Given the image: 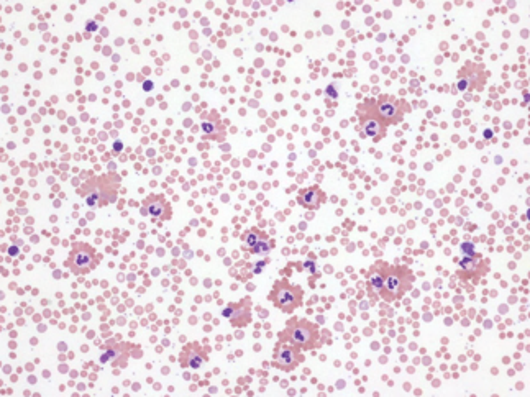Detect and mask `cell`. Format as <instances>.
<instances>
[{"label":"cell","instance_id":"18","mask_svg":"<svg viewBox=\"0 0 530 397\" xmlns=\"http://www.w3.org/2000/svg\"><path fill=\"white\" fill-rule=\"evenodd\" d=\"M266 238L268 237L264 232L258 230V228H250L248 232H245L243 235H241V243H243L241 248H243L245 251H253L255 246H257L259 241L266 240Z\"/></svg>","mask_w":530,"mask_h":397},{"label":"cell","instance_id":"7","mask_svg":"<svg viewBox=\"0 0 530 397\" xmlns=\"http://www.w3.org/2000/svg\"><path fill=\"white\" fill-rule=\"evenodd\" d=\"M304 361V354L302 350L296 345L279 342L276 350H274L273 366L281 371H294L299 364Z\"/></svg>","mask_w":530,"mask_h":397},{"label":"cell","instance_id":"6","mask_svg":"<svg viewBox=\"0 0 530 397\" xmlns=\"http://www.w3.org/2000/svg\"><path fill=\"white\" fill-rule=\"evenodd\" d=\"M66 266L76 276H84V274L91 273L97 266L94 246H91L89 243H74Z\"/></svg>","mask_w":530,"mask_h":397},{"label":"cell","instance_id":"11","mask_svg":"<svg viewBox=\"0 0 530 397\" xmlns=\"http://www.w3.org/2000/svg\"><path fill=\"white\" fill-rule=\"evenodd\" d=\"M485 81H486V74L483 73V69L469 63L468 66L460 73L458 89L460 91H471V89H478V91H481L483 86H485Z\"/></svg>","mask_w":530,"mask_h":397},{"label":"cell","instance_id":"2","mask_svg":"<svg viewBox=\"0 0 530 397\" xmlns=\"http://www.w3.org/2000/svg\"><path fill=\"white\" fill-rule=\"evenodd\" d=\"M279 342L291 343L299 347L302 352H309L320 347V330L319 325L307 319L292 317L287 320L286 329L279 334Z\"/></svg>","mask_w":530,"mask_h":397},{"label":"cell","instance_id":"13","mask_svg":"<svg viewBox=\"0 0 530 397\" xmlns=\"http://www.w3.org/2000/svg\"><path fill=\"white\" fill-rule=\"evenodd\" d=\"M143 207L153 218L156 220H169L171 218V205L162 195L151 194L143 200Z\"/></svg>","mask_w":530,"mask_h":397},{"label":"cell","instance_id":"1","mask_svg":"<svg viewBox=\"0 0 530 397\" xmlns=\"http://www.w3.org/2000/svg\"><path fill=\"white\" fill-rule=\"evenodd\" d=\"M120 177L115 174H104L89 177L77 190L87 207L100 209L117 200Z\"/></svg>","mask_w":530,"mask_h":397},{"label":"cell","instance_id":"19","mask_svg":"<svg viewBox=\"0 0 530 397\" xmlns=\"http://www.w3.org/2000/svg\"><path fill=\"white\" fill-rule=\"evenodd\" d=\"M271 246H273V243H268V238H266V240L259 241L258 245L255 246V250L251 251V253H255V255H268L269 250H271Z\"/></svg>","mask_w":530,"mask_h":397},{"label":"cell","instance_id":"14","mask_svg":"<svg viewBox=\"0 0 530 397\" xmlns=\"http://www.w3.org/2000/svg\"><path fill=\"white\" fill-rule=\"evenodd\" d=\"M325 200H327V195H325V193L319 186H312V188L301 190L299 197H297V202H299L302 207L309 210H317Z\"/></svg>","mask_w":530,"mask_h":397},{"label":"cell","instance_id":"10","mask_svg":"<svg viewBox=\"0 0 530 397\" xmlns=\"http://www.w3.org/2000/svg\"><path fill=\"white\" fill-rule=\"evenodd\" d=\"M130 350L132 345L120 342V343H110L104 347V353L100 354V363L102 364H110V366H127Z\"/></svg>","mask_w":530,"mask_h":397},{"label":"cell","instance_id":"12","mask_svg":"<svg viewBox=\"0 0 530 397\" xmlns=\"http://www.w3.org/2000/svg\"><path fill=\"white\" fill-rule=\"evenodd\" d=\"M207 353L204 352V350L201 348V345H199L197 342H192V343H188L186 347L183 348V352H181L179 354V363H181V368H192V370H197V368H201L202 364L207 363Z\"/></svg>","mask_w":530,"mask_h":397},{"label":"cell","instance_id":"4","mask_svg":"<svg viewBox=\"0 0 530 397\" xmlns=\"http://www.w3.org/2000/svg\"><path fill=\"white\" fill-rule=\"evenodd\" d=\"M302 297H304V289L291 284L286 279L274 283L271 292H269V301L285 314H292L296 309H299L302 306Z\"/></svg>","mask_w":530,"mask_h":397},{"label":"cell","instance_id":"17","mask_svg":"<svg viewBox=\"0 0 530 397\" xmlns=\"http://www.w3.org/2000/svg\"><path fill=\"white\" fill-rule=\"evenodd\" d=\"M460 266H462L467 278H480L487 271V261H476L474 258L462 260Z\"/></svg>","mask_w":530,"mask_h":397},{"label":"cell","instance_id":"15","mask_svg":"<svg viewBox=\"0 0 530 397\" xmlns=\"http://www.w3.org/2000/svg\"><path fill=\"white\" fill-rule=\"evenodd\" d=\"M388 269L389 264L383 263V261H378L371 266L368 271V279H370V286L374 289L376 292H381L384 287L386 283V276H388Z\"/></svg>","mask_w":530,"mask_h":397},{"label":"cell","instance_id":"3","mask_svg":"<svg viewBox=\"0 0 530 397\" xmlns=\"http://www.w3.org/2000/svg\"><path fill=\"white\" fill-rule=\"evenodd\" d=\"M368 109L371 114L378 117V119L383 121L386 127L389 125H397L401 123L404 119V114L409 110L407 104L404 100H397L394 96H379V99L374 102L366 100L363 104Z\"/></svg>","mask_w":530,"mask_h":397},{"label":"cell","instance_id":"9","mask_svg":"<svg viewBox=\"0 0 530 397\" xmlns=\"http://www.w3.org/2000/svg\"><path fill=\"white\" fill-rule=\"evenodd\" d=\"M222 315L230 320L235 329H243L251 322V299L245 297L240 302H232L222 310Z\"/></svg>","mask_w":530,"mask_h":397},{"label":"cell","instance_id":"16","mask_svg":"<svg viewBox=\"0 0 530 397\" xmlns=\"http://www.w3.org/2000/svg\"><path fill=\"white\" fill-rule=\"evenodd\" d=\"M211 117H212L211 120H206L202 123L204 137L209 140H218V142H222L223 133H225V127H223L222 121L217 119L215 114H212Z\"/></svg>","mask_w":530,"mask_h":397},{"label":"cell","instance_id":"5","mask_svg":"<svg viewBox=\"0 0 530 397\" xmlns=\"http://www.w3.org/2000/svg\"><path fill=\"white\" fill-rule=\"evenodd\" d=\"M414 284V274L411 269L406 266H391L388 269V276H386V283L383 291L379 292V296L384 299L386 302H393L396 299H401Z\"/></svg>","mask_w":530,"mask_h":397},{"label":"cell","instance_id":"8","mask_svg":"<svg viewBox=\"0 0 530 397\" xmlns=\"http://www.w3.org/2000/svg\"><path fill=\"white\" fill-rule=\"evenodd\" d=\"M358 117H360V128L363 132V137H371L374 142H379L381 138L386 137L388 127H386L378 117L371 114L363 104L358 105Z\"/></svg>","mask_w":530,"mask_h":397}]
</instances>
